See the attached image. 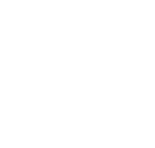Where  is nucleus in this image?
Masks as SVG:
<instances>
[]
</instances>
